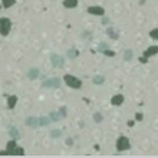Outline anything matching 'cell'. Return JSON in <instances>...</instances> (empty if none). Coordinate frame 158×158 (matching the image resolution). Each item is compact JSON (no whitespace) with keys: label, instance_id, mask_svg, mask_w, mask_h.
I'll use <instances>...</instances> for the list:
<instances>
[{"label":"cell","instance_id":"cell-1","mask_svg":"<svg viewBox=\"0 0 158 158\" xmlns=\"http://www.w3.org/2000/svg\"><path fill=\"white\" fill-rule=\"evenodd\" d=\"M119 147H120V149H124V148H127L129 147V143H127V141L125 140V138H122L120 142H119Z\"/></svg>","mask_w":158,"mask_h":158},{"label":"cell","instance_id":"cell-2","mask_svg":"<svg viewBox=\"0 0 158 158\" xmlns=\"http://www.w3.org/2000/svg\"><path fill=\"white\" fill-rule=\"evenodd\" d=\"M151 35H152V37H154V38H158V30L153 31V32L151 33Z\"/></svg>","mask_w":158,"mask_h":158}]
</instances>
